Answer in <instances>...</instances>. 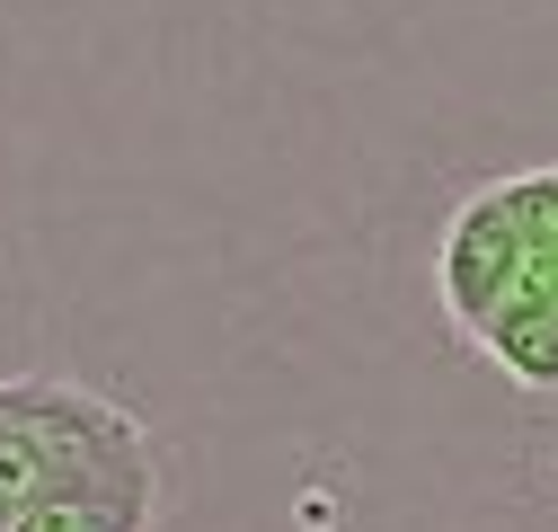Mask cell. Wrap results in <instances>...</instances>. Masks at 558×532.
Instances as JSON below:
<instances>
[{
	"mask_svg": "<svg viewBox=\"0 0 558 532\" xmlns=\"http://www.w3.org/2000/svg\"><path fill=\"white\" fill-rule=\"evenodd\" d=\"M523 276H532V249H523V222H514L506 178H497V186H478V195H461L452 222H444V249H435L444 319L461 328V338H478V319L497 311Z\"/></svg>",
	"mask_w": 558,
	"mask_h": 532,
	"instance_id": "1",
	"label": "cell"
},
{
	"mask_svg": "<svg viewBox=\"0 0 558 532\" xmlns=\"http://www.w3.org/2000/svg\"><path fill=\"white\" fill-rule=\"evenodd\" d=\"M470 347H478L487 364H506V382H523V390H558V293H549L541 266L478 319Z\"/></svg>",
	"mask_w": 558,
	"mask_h": 532,
	"instance_id": "2",
	"label": "cell"
},
{
	"mask_svg": "<svg viewBox=\"0 0 558 532\" xmlns=\"http://www.w3.org/2000/svg\"><path fill=\"white\" fill-rule=\"evenodd\" d=\"M160 497H36L19 532H151Z\"/></svg>",
	"mask_w": 558,
	"mask_h": 532,
	"instance_id": "3",
	"label": "cell"
},
{
	"mask_svg": "<svg viewBox=\"0 0 558 532\" xmlns=\"http://www.w3.org/2000/svg\"><path fill=\"white\" fill-rule=\"evenodd\" d=\"M45 497V444L19 418V399L0 390V532H19V515Z\"/></svg>",
	"mask_w": 558,
	"mask_h": 532,
	"instance_id": "4",
	"label": "cell"
},
{
	"mask_svg": "<svg viewBox=\"0 0 558 532\" xmlns=\"http://www.w3.org/2000/svg\"><path fill=\"white\" fill-rule=\"evenodd\" d=\"M506 195H514L532 266H558V169H523V178H506Z\"/></svg>",
	"mask_w": 558,
	"mask_h": 532,
	"instance_id": "5",
	"label": "cell"
}]
</instances>
